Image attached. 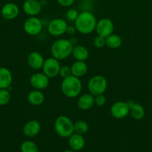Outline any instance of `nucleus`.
<instances>
[{"label": "nucleus", "instance_id": "nucleus-1", "mask_svg": "<svg viewBox=\"0 0 152 152\" xmlns=\"http://www.w3.org/2000/svg\"><path fill=\"white\" fill-rule=\"evenodd\" d=\"M96 17L89 11H82L75 21V27L77 32L81 34H89L95 31L97 23Z\"/></svg>", "mask_w": 152, "mask_h": 152}, {"label": "nucleus", "instance_id": "nucleus-2", "mask_svg": "<svg viewBox=\"0 0 152 152\" xmlns=\"http://www.w3.org/2000/svg\"><path fill=\"white\" fill-rule=\"evenodd\" d=\"M73 45L69 39H58L55 40L51 47V53L52 57L58 60H64L72 55Z\"/></svg>", "mask_w": 152, "mask_h": 152}, {"label": "nucleus", "instance_id": "nucleus-3", "mask_svg": "<svg viewBox=\"0 0 152 152\" xmlns=\"http://www.w3.org/2000/svg\"><path fill=\"white\" fill-rule=\"evenodd\" d=\"M63 94L68 98H75L82 91V83L80 78L71 75L63 79L61 86Z\"/></svg>", "mask_w": 152, "mask_h": 152}, {"label": "nucleus", "instance_id": "nucleus-4", "mask_svg": "<svg viewBox=\"0 0 152 152\" xmlns=\"http://www.w3.org/2000/svg\"><path fill=\"white\" fill-rule=\"evenodd\" d=\"M54 128L57 134L63 138H69L74 133V123L65 115L59 116L55 120Z\"/></svg>", "mask_w": 152, "mask_h": 152}, {"label": "nucleus", "instance_id": "nucleus-5", "mask_svg": "<svg viewBox=\"0 0 152 152\" xmlns=\"http://www.w3.org/2000/svg\"><path fill=\"white\" fill-rule=\"evenodd\" d=\"M89 92L93 96L103 94L107 90V80L104 76L95 75L89 79L87 83Z\"/></svg>", "mask_w": 152, "mask_h": 152}, {"label": "nucleus", "instance_id": "nucleus-6", "mask_svg": "<svg viewBox=\"0 0 152 152\" xmlns=\"http://www.w3.org/2000/svg\"><path fill=\"white\" fill-rule=\"evenodd\" d=\"M68 28V23L65 19L62 18H56L49 22L47 26V31L52 37H61L66 34Z\"/></svg>", "mask_w": 152, "mask_h": 152}, {"label": "nucleus", "instance_id": "nucleus-7", "mask_svg": "<svg viewBox=\"0 0 152 152\" xmlns=\"http://www.w3.org/2000/svg\"><path fill=\"white\" fill-rule=\"evenodd\" d=\"M42 21L37 16H29L23 23V30L29 36H37L43 31Z\"/></svg>", "mask_w": 152, "mask_h": 152}, {"label": "nucleus", "instance_id": "nucleus-8", "mask_svg": "<svg viewBox=\"0 0 152 152\" xmlns=\"http://www.w3.org/2000/svg\"><path fill=\"white\" fill-rule=\"evenodd\" d=\"M61 67L59 60L54 57H49L45 59L42 70L43 74H46L49 79L55 78L59 75Z\"/></svg>", "mask_w": 152, "mask_h": 152}, {"label": "nucleus", "instance_id": "nucleus-9", "mask_svg": "<svg viewBox=\"0 0 152 152\" xmlns=\"http://www.w3.org/2000/svg\"><path fill=\"white\" fill-rule=\"evenodd\" d=\"M95 31L97 33V35L107 38L108 36L113 34L114 24L113 21L109 18H102L97 21Z\"/></svg>", "mask_w": 152, "mask_h": 152}, {"label": "nucleus", "instance_id": "nucleus-10", "mask_svg": "<svg viewBox=\"0 0 152 152\" xmlns=\"http://www.w3.org/2000/svg\"><path fill=\"white\" fill-rule=\"evenodd\" d=\"M110 114L117 120L125 118L130 114V108L128 102L124 101H118L114 102L110 107Z\"/></svg>", "mask_w": 152, "mask_h": 152}, {"label": "nucleus", "instance_id": "nucleus-11", "mask_svg": "<svg viewBox=\"0 0 152 152\" xmlns=\"http://www.w3.org/2000/svg\"><path fill=\"white\" fill-rule=\"evenodd\" d=\"M29 82L34 89L43 91L49 86V78L43 72H37L31 76Z\"/></svg>", "mask_w": 152, "mask_h": 152}, {"label": "nucleus", "instance_id": "nucleus-12", "mask_svg": "<svg viewBox=\"0 0 152 152\" xmlns=\"http://www.w3.org/2000/svg\"><path fill=\"white\" fill-rule=\"evenodd\" d=\"M42 7L39 0H25L22 4L23 11L29 16H37L41 12Z\"/></svg>", "mask_w": 152, "mask_h": 152}, {"label": "nucleus", "instance_id": "nucleus-13", "mask_svg": "<svg viewBox=\"0 0 152 152\" xmlns=\"http://www.w3.org/2000/svg\"><path fill=\"white\" fill-rule=\"evenodd\" d=\"M19 13V7L16 3L7 2L2 6L1 14L4 19L12 20L16 19Z\"/></svg>", "mask_w": 152, "mask_h": 152}, {"label": "nucleus", "instance_id": "nucleus-14", "mask_svg": "<svg viewBox=\"0 0 152 152\" xmlns=\"http://www.w3.org/2000/svg\"><path fill=\"white\" fill-rule=\"evenodd\" d=\"M41 130V125L37 120H30L27 122L23 126L22 132L27 137H36Z\"/></svg>", "mask_w": 152, "mask_h": 152}, {"label": "nucleus", "instance_id": "nucleus-15", "mask_svg": "<svg viewBox=\"0 0 152 152\" xmlns=\"http://www.w3.org/2000/svg\"><path fill=\"white\" fill-rule=\"evenodd\" d=\"M44 57L38 51H32L28 54L27 58V62L28 65L33 70L42 69L44 63Z\"/></svg>", "mask_w": 152, "mask_h": 152}, {"label": "nucleus", "instance_id": "nucleus-16", "mask_svg": "<svg viewBox=\"0 0 152 152\" xmlns=\"http://www.w3.org/2000/svg\"><path fill=\"white\" fill-rule=\"evenodd\" d=\"M68 144L70 149L75 151H79L83 148L85 145V139L83 135L73 133L69 137Z\"/></svg>", "mask_w": 152, "mask_h": 152}, {"label": "nucleus", "instance_id": "nucleus-17", "mask_svg": "<svg viewBox=\"0 0 152 152\" xmlns=\"http://www.w3.org/2000/svg\"><path fill=\"white\" fill-rule=\"evenodd\" d=\"M77 107L80 110L87 111L90 109L95 103H94V96L90 93H86L83 94L79 95V97L77 101Z\"/></svg>", "mask_w": 152, "mask_h": 152}, {"label": "nucleus", "instance_id": "nucleus-18", "mask_svg": "<svg viewBox=\"0 0 152 152\" xmlns=\"http://www.w3.org/2000/svg\"><path fill=\"white\" fill-rule=\"evenodd\" d=\"M128 105L130 108V114L136 120H140L143 119L145 114V109L142 105L138 102H135L133 100H128Z\"/></svg>", "mask_w": 152, "mask_h": 152}, {"label": "nucleus", "instance_id": "nucleus-19", "mask_svg": "<svg viewBox=\"0 0 152 152\" xmlns=\"http://www.w3.org/2000/svg\"><path fill=\"white\" fill-rule=\"evenodd\" d=\"M13 76L8 68L0 67V89H8L11 86Z\"/></svg>", "mask_w": 152, "mask_h": 152}, {"label": "nucleus", "instance_id": "nucleus-20", "mask_svg": "<svg viewBox=\"0 0 152 152\" xmlns=\"http://www.w3.org/2000/svg\"><path fill=\"white\" fill-rule=\"evenodd\" d=\"M71 68L72 75L80 78L86 75L88 71V67L85 61H77L73 62Z\"/></svg>", "mask_w": 152, "mask_h": 152}, {"label": "nucleus", "instance_id": "nucleus-21", "mask_svg": "<svg viewBox=\"0 0 152 152\" xmlns=\"http://www.w3.org/2000/svg\"><path fill=\"white\" fill-rule=\"evenodd\" d=\"M27 100L31 105L38 106L42 105L45 101V95L42 91L34 89L31 91L27 95Z\"/></svg>", "mask_w": 152, "mask_h": 152}, {"label": "nucleus", "instance_id": "nucleus-22", "mask_svg": "<svg viewBox=\"0 0 152 152\" xmlns=\"http://www.w3.org/2000/svg\"><path fill=\"white\" fill-rule=\"evenodd\" d=\"M72 55L77 61H86L89 57V50L85 46L75 45L73 46Z\"/></svg>", "mask_w": 152, "mask_h": 152}, {"label": "nucleus", "instance_id": "nucleus-23", "mask_svg": "<svg viewBox=\"0 0 152 152\" xmlns=\"http://www.w3.org/2000/svg\"><path fill=\"white\" fill-rule=\"evenodd\" d=\"M122 39L117 34H112L106 38V46L110 49H117L121 47Z\"/></svg>", "mask_w": 152, "mask_h": 152}, {"label": "nucleus", "instance_id": "nucleus-24", "mask_svg": "<svg viewBox=\"0 0 152 152\" xmlns=\"http://www.w3.org/2000/svg\"><path fill=\"white\" fill-rule=\"evenodd\" d=\"M89 130V125L84 120H77L74 123V133L84 134Z\"/></svg>", "mask_w": 152, "mask_h": 152}, {"label": "nucleus", "instance_id": "nucleus-25", "mask_svg": "<svg viewBox=\"0 0 152 152\" xmlns=\"http://www.w3.org/2000/svg\"><path fill=\"white\" fill-rule=\"evenodd\" d=\"M21 152H39L37 144L31 140H25L20 145Z\"/></svg>", "mask_w": 152, "mask_h": 152}, {"label": "nucleus", "instance_id": "nucleus-26", "mask_svg": "<svg viewBox=\"0 0 152 152\" xmlns=\"http://www.w3.org/2000/svg\"><path fill=\"white\" fill-rule=\"evenodd\" d=\"M10 100V94L8 89H0V105H7Z\"/></svg>", "mask_w": 152, "mask_h": 152}, {"label": "nucleus", "instance_id": "nucleus-27", "mask_svg": "<svg viewBox=\"0 0 152 152\" xmlns=\"http://www.w3.org/2000/svg\"><path fill=\"white\" fill-rule=\"evenodd\" d=\"M93 45L97 48H102L106 46V38L97 35L93 40Z\"/></svg>", "mask_w": 152, "mask_h": 152}, {"label": "nucleus", "instance_id": "nucleus-28", "mask_svg": "<svg viewBox=\"0 0 152 152\" xmlns=\"http://www.w3.org/2000/svg\"><path fill=\"white\" fill-rule=\"evenodd\" d=\"M107 102V99L105 96L103 94H98L94 96V103L98 107H103Z\"/></svg>", "mask_w": 152, "mask_h": 152}, {"label": "nucleus", "instance_id": "nucleus-29", "mask_svg": "<svg viewBox=\"0 0 152 152\" xmlns=\"http://www.w3.org/2000/svg\"><path fill=\"white\" fill-rule=\"evenodd\" d=\"M79 13L77 12V10L76 9L71 8L69 10H67L66 14V19H68L69 21H71V22H75V19H77V17L78 16Z\"/></svg>", "mask_w": 152, "mask_h": 152}, {"label": "nucleus", "instance_id": "nucleus-30", "mask_svg": "<svg viewBox=\"0 0 152 152\" xmlns=\"http://www.w3.org/2000/svg\"><path fill=\"white\" fill-rule=\"evenodd\" d=\"M59 75L62 77L63 79H65L66 77H69V76L72 75V71H71V68L67 65H63V66L61 67V69H60Z\"/></svg>", "mask_w": 152, "mask_h": 152}, {"label": "nucleus", "instance_id": "nucleus-31", "mask_svg": "<svg viewBox=\"0 0 152 152\" xmlns=\"http://www.w3.org/2000/svg\"><path fill=\"white\" fill-rule=\"evenodd\" d=\"M75 1V0H57L58 4H60L62 7H70V6L74 4Z\"/></svg>", "mask_w": 152, "mask_h": 152}, {"label": "nucleus", "instance_id": "nucleus-32", "mask_svg": "<svg viewBox=\"0 0 152 152\" xmlns=\"http://www.w3.org/2000/svg\"><path fill=\"white\" fill-rule=\"evenodd\" d=\"M76 31H77V30H76L75 27L72 26V25H68V28H67L66 34H67L69 36H73L74 34H75Z\"/></svg>", "mask_w": 152, "mask_h": 152}, {"label": "nucleus", "instance_id": "nucleus-33", "mask_svg": "<svg viewBox=\"0 0 152 152\" xmlns=\"http://www.w3.org/2000/svg\"><path fill=\"white\" fill-rule=\"evenodd\" d=\"M63 152H76V151H73V150H72V149H67V150H64Z\"/></svg>", "mask_w": 152, "mask_h": 152}]
</instances>
